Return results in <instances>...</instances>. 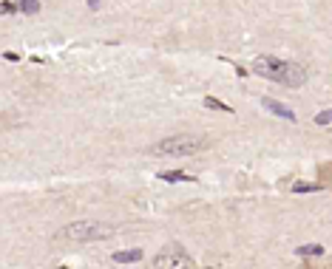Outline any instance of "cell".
<instances>
[{
    "label": "cell",
    "instance_id": "11",
    "mask_svg": "<svg viewBox=\"0 0 332 269\" xmlns=\"http://www.w3.org/2000/svg\"><path fill=\"white\" fill-rule=\"evenodd\" d=\"M321 190V185H310V182H295L293 185V193H315Z\"/></svg>",
    "mask_w": 332,
    "mask_h": 269
},
{
    "label": "cell",
    "instance_id": "6",
    "mask_svg": "<svg viewBox=\"0 0 332 269\" xmlns=\"http://www.w3.org/2000/svg\"><path fill=\"white\" fill-rule=\"evenodd\" d=\"M111 258H114L116 264H136V261H142V250H119Z\"/></svg>",
    "mask_w": 332,
    "mask_h": 269
},
{
    "label": "cell",
    "instance_id": "10",
    "mask_svg": "<svg viewBox=\"0 0 332 269\" xmlns=\"http://www.w3.org/2000/svg\"><path fill=\"white\" fill-rule=\"evenodd\" d=\"M295 252H298V255H307V258H310V255H324V247H321V244H304V247H298Z\"/></svg>",
    "mask_w": 332,
    "mask_h": 269
},
{
    "label": "cell",
    "instance_id": "1",
    "mask_svg": "<svg viewBox=\"0 0 332 269\" xmlns=\"http://www.w3.org/2000/svg\"><path fill=\"white\" fill-rule=\"evenodd\" d=\"M253 71L264 80H276L281 85H290V88H298V85L307 83V68L298 66V63H287V60H278V57H258L253 63Z\"/></svg>",
    "mask_w": 332,
    "mask_h": 269
},
{
    "label": "cell",
    "instance_id": "14",
    "mask_svg": "<svg viewBox=\"0 0 332 269\" xmlns=\"http://www.w3.org/2000/svg\"><path fill=\"white\" fill-rule=\"evenodd\" d=\"M3 60H9V63H17V60H20V57H17L15 51H6V54H3Z\"/></svg>",
    "mask_w": 332,
    "mask_h": 269
},
{
    "label": "cell",
    "instance_id": "5",
    "mask_svg": "<svg viewBox=\"0 0 332 269\" xmlns=\"http://www.w3.org/2000/svg\"><path fill=\"white\" fill-rule=\"evenodd\" d=\"M261 105H264L267 111L273 114V117H278V119H287V122H295V114H293V108H287V105H281L278 100H261Z\"/></svg>",
    "mask_w": 332,
    "mask_h": 269
},
{
    "label": "cell",
    "instance_id": "15",
    "mask_svg": "<svg viewBox=\"0 0 332 269\" xmlns=\"http://www.w3.org/2000/svg\"><path fill=\"white\" fill-rule=\"evenodd\" d=\"M85 3H88L91 9H100V3H102V0H85Z\"/></svg>",
    "mask_w": 332,
    "mask_h": 269
},
{
    "label": "cell",
    "instance_id": "8",
    "mask_svg": "<svg viewBox=\"0 0 332 269\" xmlns=\"http://www.w3.org/2000/svg\"><path fill=\"white\" fill-rule=\"evenodd\" d=\"M17 12L37 15V12H40V0H17Z\"/></svg>",
    "mask_w": 332,
    "mask_h": 269
},
{
    "label": "cell",
    "instance_id": "13",
    "mask_svg": "<svg viewBox=\"0 0 332 269\" xmlns=\"http://www.w3.org/2000/svg\"><path fill=\"white\" fill-rule=\"evenodd\" d=\"M17 12V3H0V15H12Z\"/></svg>",
    "mask_w": 332,
    "mask_h": 269
},
{
    "label": "cell",
    "instance_id": "3",
    "mask_svg": "<svg viewBox=\"0 0 332 269\" xmlns=\"http://www.w3.org/2000/svg\"><path fill=\"white\" fill-rule=\"evenodd\" d=\"M111 233H114V227H111V224H102V221H74V224L63 227L60 238L80 244V241H100V238H108Z\"/></svg>",
    "mask_w": 332,
    "mask_h": 269
},
{
    "label": "cell",
    "instance_id": "2",
    "mask_svg": "<svg viewBox=\"0 0 332 269\" xmlns=\"http://www.w3.org/2000/svg\"><path fill=\"white\" fill-rule=\"evenodd\" d=\"M207 142L202 139V136H167L162 139L159 145H153V153L156 156H193V153H199Z\"/></svg>",
    "mask_w": 332,
    "mask_h": 269
},
{
    "label": "cell",
    "instance_id": "4",
    "mask_svg": "<svg viewBox=\"0 0 332 269\" xmlns=\"http://www.w3.org/2000/svg\"><path fill=\"white\" fill-rule=\"evenodd\" d=\"M153 267H159V269H190V267H196V261L184 252L182 247H165L162 252L153 258Z\"/></svg>",
    "mask_w": 332,
    "mask_h": 269
},
{
    "label": "cell",
    "instance_id": "7",
    "mask_svg": "<svg viewBox=\"0 0 332 269\" xmlns=\"http://www.w3.org/2000/svg\"><path fill=\"white\" fill-rule=\"evenodd\" d=\"M159 179L162 182H193V176H187L182 170H165V173H159Z\"/></svg>",
    "mask_w": 332,
    "mask_h": 269
},
{
    "label": "cell",
    "instance_id": "9",
    "mask_svg": "<svg viewBox=\"0 0 332 269\" xmlns=\"http://www.w3.org/2000/svg\"><path fill=\"white\" fill-rule=\"evenodd\" d=\"M204 108H210V111H224V114H233V108H230V105L219 102L216 97H204Z\"/></svg>",
    "mask_w": 332,
    "mask_h": 269
},
{
    "label": "cell",
    "instance_id": "12",
    "mask_svg": "<svg viewBox=\"0 0 332 269\" xmlns=\"http://www.w3.org/2000/svg\"><path fill=\"white\" fill-rule=\"evenodd\" d=\"M315 122H318V125H330V122H332V111H321V114L315 117Z\"/></svg>",
    "mask_w": 332,
    "mask_h": 269
}]
</instances>
